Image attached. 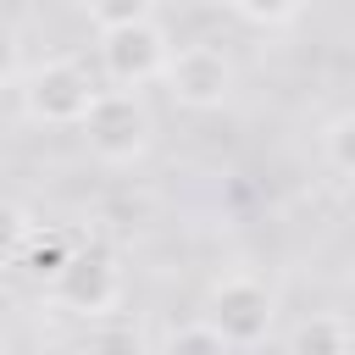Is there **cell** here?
I'll use <instances>...</instances> for the list:
<instances>
[{
  "label": "cell",
  "instance_id": "10",
  "mask_svg": "<svg viewBox=\"0 0 355 355\" xmlns=\"http://www.w3.org/2000/svg\"><path fill=\"white\" fill-rule=\"evenodd\" d=\"M161 355H233V349L205 316H194V322H183V327H172L161 338Z\"/></svg>",
  "mask_w": 355,
  "mask_h": 355
},
{
  "label": "cell",
  "instance_id": "11",
  "mask_svg": "<svg viewBox=\"0 0 355 355\" xmlns=\"http://www.w3.org/2000/svg\"><path fill=\"white\" fill-rule=\"evenodd\" d=\"M227 11L250 28H288L305 11V0H227Z\"/></svg>",
  "mask_w": 355,
  "mask_h": 355
},
{
  "label": "cell",
  "instance_id": "9",
  "mask_svg": "<svg viewBox=\"0 0 355 355\" xmlns=\"http://www.w3.org/2000/svg\"><path fill=\"white\" fill-rule=\"evenodd\" d=\"M78 11L100 28V33H116V28H139V22H155V0H78Z\"/></svg>",
  "mask_w": 355,
  "mask_h": 355
},
{
  "label": "cell",
  "instance_id": "15",
  "mask_svg": "<svg viewBox=\"0 0 355 355\" xmlns=\"http://www.w3.org/2000/svg\"><path fill=\"white\" fill-rule=\"evenodd\" d=\"M349 55H355V33H349Z\"/></svg>",
  "mask_w": 355,
  "mask_h": 355
},
{
  "label": "cell",
  "instance_id": "2",
  "mask_svg": "<svg viewBox=\"0 0 355 355\" xmlns=\"http://www.w3.org/2000/svg\"><path fill=\"white\" fill-rule=\"evenodd\" d=\"M17 94H22V116L28 122H39V128H83L89 105L100 100V83L72 55H55V61L28 67Z\"/></svg>",
  "mask_w": 355,
  "mask_h": 355
},
{
  "label": "cell",
  "instance_id": "7",
  "mask_svg": "<svg viewBox=\"0 0 355 355\" xmlns=\"http://www.w3.org/2000/svg\"><path fill=\"white\" fill-rule=\"evenodd\" d=\"M288 355H355V327L338 311H311L288 333Z\"/></svg>",
  "mask_w": 355,
  "mask_h": 355
},
{
  "label": "cell",
  "instance_id": "13",
  "mask_svg": "<svg viewBox=\"0 0 355 355\" xmlns=\"http://www.w3.org/2000/svg\"><path fill=\"white\" fill-rule=\"evenodd\" d=\"M28 233H33L28 211H22L17 200H0V261H17L22 244H28Z\"/></svg>",
  "mask_w": 355,
  "mask_h": 355
},
{
  "label": "cell",
  "instance_id": "3",
  "mask_svg": "<svg viewBox=\"0 0 355 355\" xmlns=\"http://www.w3.org/2000/svg\"><path fill=\"white\" fill-rule=\"evenodd\" d=\"M205 322L227 338V349H255L272 338L277 322V294L255 277V272H227L211 283L205 294Z\"/></svg>",
  "mask_w": 355,
  "mask_h": 355
},
{
  "label": "cell",
  "instance_id": "5",
  "mask_svg": "<svg viewBox=\"0 0 355 355\" xmlns=\"http://www.w3.org/2000/svg\"><path fill=\"white\" fill-rule=\"evenodd\" d=\"M172 50H178V44L166 39L161 22H139V28L100 33V67H105L111 89H144V83H161Z\"/></svg>",
  "mask_w": 355,
  "mask_h": 355
},
{
  "label": "cell",
  "instance_id": "14",
  "mask_svg": "<svg viewBox=\"0 0 355 355\" xmlns=\"http://www.w3.org/2000/svg\"><path fill=\"white\" fill-rule=\"evenodd\" d=\"M17 78H22V44L11 28H0V89H11Z\"/></svg>",
  "mask_w": 355,
  "mask_h": 355
},
{
  "label": "cell",
  "instance_id": "4",
  "mask_svg": "<svg viewBox=\"0 0 355 355\" xmlns=\"http://www.w3.org/2000/svg\"><path fill=\"white\" fill-rule=\"evenodd\" d=\"M161 83H166V94L183 111H222L233 100V89H239V72H233V55L222 44L194 39V44H178L172 50Z\"/></svg>",
  "mask_w": 355,
  "mask_h": 355
},
{
  "label": "cell",
  "instance_id": "12",
  "mask_svg": "<svg viewBox=\"0 0 355 355\" xmlns=\"http://www.w3.org/2000/svg\"><path fill=\"white\" fill-rule=\"evenodd\" d=\"M322 155H327V166H333V172L355 178V116L327 122V133H322Z\"/></svg>",
  "mask_w": 355,
  "mask_h": 355
},
{
  "label": "cell",
  "instance_id": "1",
  "mask_svg": "<svg viewBox=\"0 0 355 355\" xmlns=\"http://www.w3.org/2000/svg\"><path fill=\"white\" fill-rule=\"evenodd\" d=\"M78 133L100 166H133L155 139V116L139 100V89H100V100L89 105Z\"/></svg>",
  "mask_w": 355,
  "mask_h": 355
},
{
  "label": "cell",
  "instance_id": "8",
  "mask_svg": "<svg viewBox=\"0 0 355 355\" xmlns=\"http://www.w3.org/2000/svg\"><path fill=\"white\" fill-rule=\"evenodd\" d=\"M72 255H78V244H72L67 233H55V227H50V233H28V244H22V255H17V261H22V272H28L33 283H44V288H50V283L67 272V261H72Z\"/></svg>",
  "mask_w": 355,
  "mask_h": 355
},
{
  "label": "cell",
  "instance_id": "6",
  "mask_svg": "<svg viewBox=\"0 0 355 355\" xmlns=\"http://www.w3.org/2000/svg\"><path fill=\"white\" fill-rule=\"evenodd\" d=\"M50 300L61 311H72V316H111L122 305V266H116V255L100 250V244H83L67 261V272L50 283Z\"/></svg>",
  "mask_w": 355,
  "mask_h": 355
}]
</instances>
